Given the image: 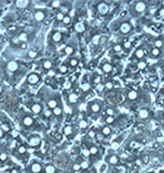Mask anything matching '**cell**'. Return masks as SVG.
<instances>
[{"label":"cell","mask_w":164,"mask_h":173,"mask_svg":"<svg viewBox=\"0 0 164 173\" xmlns=\"http://www.w3.org/2000/svg\"><path fill=\"white\" fill-rule=\"evenodd\" d=\"M20 122H21V126L27 130H38V124L36 122V120L34 119V117L29 113H24L20 118Z\"/></svg>","instance_id":"obj_1"},{"label":"cell","mask_w":164,"mask_h":173,"mask_svg":"<svg viewBox=\"0 0 164 173\" xmlns=\"http://www.w3.org/2000/svg\"><path fill=\"white\" fill-rule=\"evenodd\" d=\"M102 108V102L100 100H92L88 104V113H90V115L95 116L97 113H100Z\"/></svg>","instance_id":"obj_2"},{"label":"cell","mask_w":164,"mask_h":173,"mask_svg":"<svg viewBox=\"0 0 164 173\" xmlns=\"http://www.w3.org/2000/svg\"><path fill=\"white\" fill-rule=\"evenodd\" d=\"M46 104H47V107L53 110L55 107H57L59 104H61V101H60V97L56 95L55 97H53V95H50L47 99H46Z\"/></svg>","instance_id":"obj_3"},{"label":"cell","mask_w":164,"mask_h":173,"mask_svg":"<svg viewBox=\"0 0 164 173\" xmlns=\"http://www.w3.org/2000/svg\"><path fill=\"white\" fill-rule=\"evenodd\" d=\"M46 18V11L43 9H36L33 12V19L37 23H42Z\"/></svg>","instance_id":"obj_4"},{"label":"cell","mask_w":164,"mask_h":173,"mask_svg":"<svg viewBox=\"0 0 164 173\" xmlns=\"http://www.w3.org/2000/svg\"><path fill=\"white\" fill-rule=\"evenodd\" d=\"M29 172L30 173H43L44 166L38 161H33V163L29 165Z\"/></svg>","instance_id":"obj_5"},{"label":"cell","mask_w":164,"mask_h":173,"mask_svg":"<svg viewBox=\"0 0 164 173\" xmlns=\"http://www.w3.org/2000/svg\"><path fill=\"white\" fill-rule=\"evenodd\" d=\"M63 133H64V135H65L66 137L73 138V137L75 136V134H77V130H75L73 125H66V126H64V128H63Z\"/></svg>","instance_id":"obj_6"},{"label":"cell","mask_w":164,"mask_h":173,"mask_svg":"<svg viewBox=\"0 0 164 173\" xmlns=\"http://www.w3.org/2000/svg\"><path fill=\"white\" fill-rule=\"evenodd\" d=\"M39 81H41V77L38 73L33 72V73L28 74V77H27V83H29L32 86H36L37 83H39Z\"/></svg>","instance_id":"obj_7"},{"label":"cell","mask_w":164,"mask_h":173,"mask_svg":"<svg viewBox=\"0 0 164 173\" xmlns=\"http://www.w3.org/2000/svg\"><path fill=\"white\" fill-rule=\"evenodd\" d=\"M97 10H98V12L101 16H104V15H107L109 12V5L107 2H104V1L102 2H99L97 5Z\"/></svg>","instance_id":"obj_8"},{"label":"cell","mask_w":164,"mask_h":173,"mask_svg":"<svg viewBox=\"0 0 164 173\" xmlns=\"http://www.w3.org/2000/svg\"><path fill=\"white\" fill-rule=\"evenodd\" d=\"M28 144L32 147H39L41 146V137L38 135H32L29 138H28Z\"/></svg>","instance_id":"obj_9"},{"label":"cell","mask_w":164,"mask_h":173,"mask_svg":"<svg viewBox=\"0 0 164 173\" xmlns=\"http://www.w3.org/2000/svg\"><path fill=\"white\" fill-rule=\"evenodd\" d=\"M145 9H146V3L144 2V1H138L136 2L135 5H134V11H135V14H142V12H144L145 11Z\"/></svg>","instance_id":"obj_10"},{"label":"cell","mask_w":164,"mask_h":173,"mask_svg":"<svg viewBox=\"0 0 164 173\" xmlns=\"http://www.w3.org/2000/svg\"><path fill=\"white\" fill-rule=\"evenodd\" d=\"M29 109L34 115H39L43 111V106L39 102H33V104H29Z\"/></svg>","instance_id":"obj_11"},{"label":"cell","mask_w":164,"mask_h":173,"mask_svg":"<svg viewBox=\"0 0 164 173\" xmlns=\"http://www.w3.org/2000/svg\"><path fill=\"white\" fill-rule=\"evenodd\" d=\"M131 29H133V26H131V24L128 23V21H124V23H121L120 26H119V32L124 35L128 34Z\"/></svg>","instance_id":"obj_12"},{"label":"cell","mask_w":164,"mask_h":173,"mask_svg":"<svg viewBox=\"0 0 164 173\" xmlns=\"http://www.w3.org/2000/svg\"><path fill=\"white\" fill-rule=\"evenodd\" d=\"M86 148L89 151L90 156L95 157V156H98V154H99V148L95 146L93 143H88V144L86 145Z\"/></svg>","instance_id":"obj_13"},{"label":"cell","mask_w":164,"mask_h":173,"mask_svg":"<svg viewBox=\"0 0 164 173\" xmlns=\"http://www.w3.org/2000/svg\"><path fill=\"white\" fill-rule=\"evenodd\" d=\"M6 69L14 73V72H16V71L19 70V63H17L16 61H9L6 64Z\"/></svg>","instance_id":"obj_14"},{"label":"cell","mask_w":164,"mask_h":173,"mask_svg":"<svg viewBox=\"0 0 164 173\" xmlns=\"http://www.w3.org/2000/svg\"><path fill=\"white\" fill-rule=\"evenodd\" d=\"M51 39H52L53 43H60L61 41L63 39V34L59 32V30H55L51 34Z\"/></svg>","instance_id":"obj_15"},{"label":"cell","mask_w":164,"mask_h":173,"mask_svg":"<svg viewBox=\"0 0 164 173\" xmlns=\"http://www.w3.org/2000/svg\"><path fill=\"white\" fill-rule=\"evenodd\" d=\"M112 64L111 63H109V62H102L101 63V65H100V70L101 71H104V73H110L112 71Z\"/></svg>","instance_id":"obj_16"},{"label":"cell","mask_w":164,"mask_h":173,"mask_svg":"<svg viewBox=\"0 0 164 173\" xmlns=\"http://www.w3.org/2000/svg\"><path fill=\"white\" fill-rule=\"evenodd\" d=\"M106 161H107L109 164L117 165L119 163V157H118V155H116V154H111V155H109L106 158Z\"/></svg>","instance_id":"obj_17"},{"label":"cell","mask_w":164,"mask_h":173,"mask_svg":"<svg viewBox=\"0 0 164 173\" xmlns=\"http://www.w3.org/2000/svg\"><path fill=\"white\" fill-rule=\"evenodd\" d=\"M52 113L55 118H60L61 116H63V104H59L57 107H55L52 110Z\"/></svg>","instance_id":"obj_18"},{"label":"cell","mask_w":164,"mask_h":173,"mask_svg":"<svg viewBox=\"0 0 164 173\" xmlns=\"http://www.w3.org/2000/svg\"><path fill=\"white\" fill-rule=\"evenodd\" d=\"M74 30L78 33V34H83L84 30H86V25L82 23V21H79L74 25Z\"/></svg>","instance_id":"obj_19"},{"label":"cell","mask_w":164,"mask_h":173,"mask_svg":"<svg viewBox=\"0 0 164 173\" xmlns=\"http://www.w3.org/2000/svg\"><path fill=\"white\" fill-rule=\"evenodd\" d=\"M100 133L104 135V137H108V136H110L112 133V129L110 128V126H108V125H104L102 126L101 128H100Z\"/></svg>","instance_id":"obj_20"},{"label":"cell","mask_w":164,"mask_h":173,"mask_svg":"<svg viewBox=\"0 0 164 173\" xmlns=\"http://www.w3.org/2000/svg\"><path fill=\"white\" fill-rule=\"evenodd\" d=\"M78 126H79V128H80L81 130H84V129H86V128L89 127V121L86 120V118L81 117V118L79 119Z\"/></svg>","instance_id":"obj_21"},{"label":"cell","mask_w":164,"mask_h":173,"mask_svg":"<svg viewBox=\"0 0 164 173\" xmlns=\"http://www.w3.org/2000/svg\"><path fill=\"white\" fill-rule=\"evenodd\" d=\"M68 99H69L70 104H75L79 102V95L75 92H71L69 95V97H68Z\"/></svg>","instance_id":"obj_22"},{"label":"cell","mask_w":164,"mask_h":173,"mask_svg":"<svg viewBox=\"0 0 164 173\" xmlns=\"http://www.w3.org/2000/svg\"><path fill=\"white\" fill-rule=\"evenodd\" d=\"M44 173H59V170L53 164H46L44 166Z\"/></svg>","instance_id":"obj_23"},{"label":"cell","mask_w":164,"mask_h":173,"mask_svg":"<svg viewBox=\"0 0 164 173\" xmlns=\"http://www.w3.org/2000/svg\"><path fill=\"white\" fill-rule=\"evenodd\" d=\"M75 52V47H74V45H66L65 47H64V50H63V53L65 54V55H72L73 53Z\"/></svg>","instance_id":"obj_24"},{"label":"cell","mask_w":164,"mask_h":173,"mask_svg":"<svg viewBox=\"0 0 164 173\" xmlns=\"http://www.w3.org/2000/svg\"><path fill=\"white\" fill-rule=\"evenodd\" d=\"M29 5H30V2L28 0H18L17 2H16V7L20 9L27 8Z\"/></svg>","instance_id":"obj_25"},{"label":"cell","mask_w":164,"mask_h":173,"mask_svg":"<svg viewBox=\"0 0 164 173\" xmlns=\"http://www.w3.org/2000/svg\"><path fill=\"white\" fill-rule=\"evenodd\" d=\"M79 64V59L78 57H71L69 61H68V66L71 68V69H74L77 65Z\"/></svg>","instance_id":"obj_26"},{"label":"cell","mask_w":164,"mask_h":173,"mask_svg":"<svg viewBox=\"0 0 164 173\" xmlns=\"http://www.w3.org/2000/svg\"><path fill=\"white\" fill-rule=\"evenodd\" d=\"M42 68L45 70H51L53 68V62L50 60H44L42 62Z\"/></svg>","instance_id":"obj_27"},{"label":"cell","mask_w":164,"mask_h":173,"mask_svg":"<svg viewBox=\"0 0 164 173\" xmlns=\"http://www.w3.org/2000/svg\"><path fill=\"white\" fill-rule=\"evenodd\" d=\"M100 42H101V35L99 34H95L92 36V38H91V43H92V45H99L100 44Z\"/></svg>","instance_id":"obj_28"},{"label":"cell","mask_w":164,"mask_h":173,"mask_svg":"<svg viewBox=\"0 0 164 173\" xmlns=\"http://www.w3.org/2000/svg\"><path fill=\"white\" fill-rule=\"evenodd\" d=\"M148 115H149V113H148L147 109H140L139 113H138V117L140 119H147L148 118Z\"/></svg>","instance_id":"obj_29"},{"label":"cell","mask_w":164,"mask_h":173,"mask_svg":"<svg viewBox=\"0 0 164 173\" xmlns=\"http://www.w3.org/2000/svg\"><path fill=\"white\" fill-rule=\"evenodd\" d=\"M27 148L26 146H24V145H19L17 147V154L18 155H27Z\"/></svg>","instance_id":"obj_30"},{"label":"cell","mask_w":164,"mask_h":173,"mask_svg":"<svg viewBox=\"0 0 164 173\" xmlns=\"http://www.w3.org/2000/svg\"><path fill=\"white\" fill-rule=\"evenodd\" d=\"M68 71H69V66L68 65H65V64H61L60 66H59V73L61 74H65V73H68Z\"/></svg>","instance_id":"obj_31"},{"label":"cell","mask_w":164,"mask_h":173,"mask_svg":"<svg viewBox=\"0 0 164 173\" xmlns=\"http://www.w3.org/2000/svg\"><path fill=\"white\" fill-rule=\"evenodd\" d=\"M127 97H128L129 100H135V99H137L138 93L135 90H130L129 92H128V95H127Z\"/></svg>","instance_id":"obj_32"},{"label":"cell","mask_w":164,"mask_h":173,"mask_svg":"<svg viewBox=\"0 0 164 173\" xmlns=\"http://www.w3.org/2000/svg\"><path fill=\"white\" fill-rule=\"evenodd\" d=\"M145 56V53H144V51L142 50V48H138V50H136V52H135V57H137V59H143Z\"/></svg>","instance_id":"obj_33"},{"label":"cell","mask_w":164,"mask_h":173,"mask_svg":"<svg viewBox=\"0 0 164 173\" xmlns=\"http://www.w3.org/2000/svg\"><path fill=\"white\" fill-rule=\"evenodd\" d=\"M27 39H28V34L27 33H20L19 36H18V41H20V42H26Z\"/></svg>","instance_id":"obj_34"},{"label":"cell","mask_w":164,"mask_h":173,"mask_svg":"<svg viewBox=\"0 0 164 173\" xmlns=\"http://www.w3.org/2000/svg\"><path fill=\"white\" fill-rule=\"evenodd\" d=\"M104 122H106L107 125H111V124L115 122V117H113V116H106Z\"/></svg>","instance_id":"obj_35"},{"label":"cell","mask_w":164,"mask_h":173,"mask_svg":"<svg viewBox=\"0 0 164 173\" xmlns=\"http://www.w3.org/2000/svg\"><path fill=\"white\" fill-rule=\"evenodd\" d=\"M95 91L98 92V93H101L102 91L104 90V84L101 82V83H99V84H97V86H95Z\"/></svg>","instance_id":"obj_36"},{"label":"cell","mask_w":164,"mask_h":173,"mask_svg":"<svg viewBox=\"0 0 164 173\" xmlns=\"http://www.w3.org/2000/svg\"><path fill=\"white\" fill-rule=\"evenodd\" d=\"M71 21H72V17H71L70 15H65V17L63 19L62 24H63V25H69V24H71Z\"/></svg>","instance_id":"obj_37"},{"label":"cell","mask_w":164,"mask_h":173,"mask_svg":"<svg viewBox=\"0 0 164 173\" xmlns=\"http://www.w3.org/2000/svg\"><path fill=\"white\" fill-rule=\"evenodd\" d=\"M81 169H82V167H81V162H77V163H74L73 166H72V171H73V172H78Z\"/></svg>","instance_id":"obj_38"},{"label":"cell","mask_w":164,"mask_h":173,"mask_svg":"<svg viewBox=\"0 0 164 173\" xmlns=\"http://www.w3.org/2000/svg\"><path fill=\"white\" fill-rule=\"evenodd\" d=\"M93 83H95V86L97 84H99V83H101V75H98V74H95V77L92 78V80H91Z\"/></svg>","instance_id":"obj_39"},{"label":"cell","mask_w":164,"mask_h":173,"mask_svg":"<svg viewBox=\"0 0 164 173\" xmlns=\"http://www.w3.org/2000/svg\"><path fill=\"white\" fill-rule=\"evenodd\" d=\"M36 55H37V52H36L35 50H30V51H28V52H27L26 56L28 57V59H34Z\"/></svg>","instance_id":"obj_40"},{"label":"cell","mask_w":164,"mask_h":173,"mask_svg":"<svg viewBox=\"0 0 164 173\" xmlns=\"http://www.w3.org/2000/svg\"><path fill=\"white\" fill-rule=\"evenodd\" d=\"M104 89H107V90H112L113 89V82L112 81H107V82H104Z\"/></svg>","instance_id":"obj_41"},{"label":"cell","mask_w":164,"mask_h":173,"mask_svg":"<svg viewBox=\"0 0 164 173\" xmlns=\"http://www.w3.org/2000/svg\"><path fill=\"white\" fill-rule=\"evenodd\" d=\"M112 51L116 53H119L122 51V46H121L120 44H115L113 45V47H112Z\"/></svg>","instance_id":"obj_42"},{"label":"cell","mask_w":164,"mask_h":173,"mask_svg":"<svg viewBox=\"0 0 164 173\" xmlns=\"http://www.w3.org/2000/svg\"><path fill=\"white\" fill-rule=\"evenodd\" d=\"M90 88H91V86H90V83H89V82H83V83L81 84V89H82L83 91H88V90H90Z\"/></svg>","instance_id":"obj_43"},{"label":"cell","mask_w":164,"mask_h":173,"mask_svg":"<svg viewBox=\"0 0 164 173\" xmlns=\"http://www.w3.org/2000/svg\"><path fill=\"white\" fill-rule=\"evenodd\" d=\"M146 62L145 61H140V62H138L137 63V68L139 70H143V69H145L146 68Z\"/></svg>","instance_id":"obj_44"},{"label":"cell","mask_w":164,"mask_h":173,"mask_svg":"<svg viewBox=\"0 0 164 173\" xmlns=\"http://www.w3.org/2000/svg\"><path fill=\"white\" fill-rule=\"evenodd\" d=\"M152 55L154 56V57H157V56H160V54H161V52H160V50L158 48H156V47H154L153 50H152Z\"/></svg>","instance_id":"obj_45"},{"label":"cell","mask_w":164,"mask_h":173,"mask_svg":"<svg viewBox=\"0 0 164 173\" xmlns=\"http://www.w3.org/2000/svg\"><path fill=\"white\" fill-rule=\"evenodd\" d=\"M64 17H65V15L64 14H62V12H57V15H56V20L57 21H63V19H64Z\"/></svg>","instance_id":"obj_46"},{"label":"cell","mask_w":164,"mask_h":173,"mask_svg":"<svg viewBox=\"0 0 164 173\" xmlns=\"http://www.w3.org/2000/svg\"><path fill=\"white\" fill-rule=\"evenodd\" d=\"M154 45H155L156 48H158V50H160V48H161V47L163 46V42H162L161 39H156L155 43H154Z\"/></svg>","instance_id":"obj_47"},{"label":"cell","mask_w":164,"mask_h":173,"mask_svg":"<svg viewBox=\"0 0 164 173\" xmlns=\"http://www.w3.org/2000/svg\"><path fill=\"white\" fill-rule=\"evenodd\" d=\"M82 155L84 157H90V153H89V151L86 148H82Z\"/></svg>","instance_id":"obj_48"},{"label":"cell","mask_w":164,"mask_h":173,"mask_svg":"<svg viewBox=\"0 0 164 173\" xmlns=\"http://www.w3.org/2000/svg\"><path fill=\"white\" fill-rule=\"evenodd\" d=\"M106 113H107V116H113L115 111H113V109H111V108H108V109L106 110Z\"/></svg>","instance_id":"obj_49"},{"label":"cell","mask_w":164,"mask_h":173,"mask_svg":"<svg viewBox=\"0 0 164 173\" xmlns=\"http://www.w3.org/2000/svg\"><path fill=\"white\" fill-rule=\"evenodd\" d=\"M130 46H131L130 42H125V43H124V48H129Z\"/></svg>","instance_id":"obj_50"},{"label":"cell","mask_w":164,"mask_h":173,"mask_svg":"<svg viewBox=\"0 0 164 173\" xmlns=\"http://www.w3.org/2000/svg\"><path fill=\"white\" fill-rule=\"evenodd\" d=\"M158 15H160L162 18H164V8H161L160 10H158Z\"/></svg>","instance_id":"obj_51"},{"label":"cell","mask_w":164,"mask_h":173,"mask_svg":"<svg viewBox=\"0 0 164 173\" xmlns=\"http://www.w3.org/2000/svg\"><path fill=\"white\" fill-rule=\"evenodd\" d=\"M148 161H149V156L148 155H145L143 157V162H144V163H147Z\"/></svg>","instance_id":"obj_52"},{"label":"cell","mask_w":164,"mask_h":173,"mask_svg":"<svg viewBox=\"0 0 164 173\" xmlns=\"http://www.w3.org/2000/svg\"><path fill=\"white\" fill-rule=\"evenodd\" d=\"M10 171H11V173H19V169H18V167H14V169H11Z\"/></svg>","instance_id":"obj_53"},{"label":"cell","mask_w":164,"mask_h":173,"mask_svg":"<svg viewBox=\"0 0 164 173\" xmlns=\"http://www.w3.org/2000/svg\"><path fill=\"white\" fill-rule=\"evenodd\" d=\"M6 158H7V155H6V154H3V153H2V154H0V160L5 161Z\"/></svg>","instance_id":"obj_54"},{"label":"cell","mask_w":164,"mask_h":173,"mask_svg":"<svg viewBox=\"0 0 164 173\" xmlns=\"http://www.w3.org/2000/svg\"><path fill=\"white\" fill-rule=\"evenodd\" d=\"M3 136H5V133H3V130H2V128L0 127V139L3 138Z\"/></svg>","instance_id":"obj_55"},{"label":"cell","mask_w":164,"mask_h":173,"mask_svg":"<svg viewBox=\"0 0 164 173\" xmlns=\"http://www.w3.org/2000/svg\"><path fill=\"white\" fill-rule=\"evenodd\" d=\"M2 92H3V86H2V84L0 83V95H1Z\"/></svg>","instance_id":"obj_56"},{"label":"cell","mask_w":164,"mask_h":173,"mask_svg":"<svg viewBox=\"0 0 164 173\" xmlns=\"http://www.w3.org/2000/svg\"><path fill=\"white\" fill-rule=\"evenodd\" d=\"M131 147H137L138 145H137V143H131V145H130Z\"/></svg>","instance_id":"obj_57"},{"label":"cell","mask_w":164,"mask_h":173,"mask_svg":"<svg viewBox=\"0 0 164 173\" xmlns=\"http://www.w3.org/2000/svg\"><path fill=\"white\" fill-rule=\"evenodd\" d=\"M3 173H11V171H10V170H6Z\"/></svg>","instance_id":"obj_58"},{"label":"cell","mask_w":164,"mask_h":173,"mask_svg":"<svg viewBox=\"0 0 164 173\" xmlns=\"http://www.w3.org/2000/svg\"><path fill=\"white\" fill-rule=\"evenodd\" d=\"M162 71H163V72H164V65H163V66H162Z\"/></svg>","instance_id":"obj_59"}]
</instances>
